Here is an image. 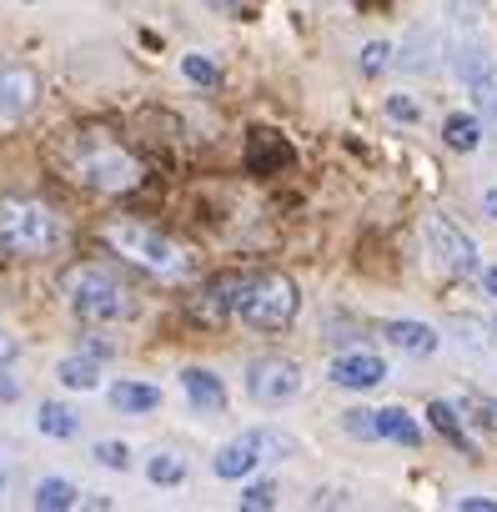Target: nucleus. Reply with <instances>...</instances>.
<instances>
[{"label": "nucleus", "mask_w": 497, "mask_h": 512, "mask_svg": "<svg viewBox=\"0 0 497 512\" xmlns=\"http://www.w3.org/2000/svg\"><path fill=\"white\" fill-rule=\"evenodd\" d=\"M211 297H216V312H231V317H241L246 327H257V332H282L302 312V292L282 272L221 277V282H211Z\"/></svg>", "instance_id": "obj_1"}, {"label": "nucleus", "mask_w": 497, "mask_h": 512, "mask_svg": "<svg viewBox=\"0 0 497 512\" xmlns=\"http://www.w3.org/2000/svg\"><path fill=\"white\" fill-rule=\"evenodd\" d=\"M101 241H106L116 256H126L131 267L151 272V277L176 282V277L191 272V256H186L171 236H161L156 226H141V221H106V226H101Z\"/></svg>", "instance_id": "obj_2"}, {"label": "nucleus", "mask_w": 497, "mask_h": 512, "mask_svg": "<svg viewBox=\"0 0 497 512\" xmlns=\"http://www.w3.org/2000/svg\"><path fill=\"white\" fill-rule=\"evenodd\" d=\"M71 171H76L81 186L106 191V196H121V191H136L141 186V161L126 146L106 141V136H81L76 141V156H71Z\"/></svg>", "instance_id": "obj_3"}, {"label": "nucleus", "mask_w": 497, "mask_h": 512, "mask_svg": "<svg viewBox=\"0 0 497 512\" xmlns=\"http://www.w3.org/2000/svg\"><path fill=\"white\" fill-rule=\"evenodd\" d=\"M56 216L36 196H0V251L11 256H46L56 246Z\"/></svg>", "instance_id": "obj_4"}, {"label": "nucleus", "mask_w": 497, "mask_h": 512, "mask_svg": "<svg viewBox=\"0 0 497 512\" xmlns=\"http://www.w3.org/2000/svg\"><path fill=\"white\" fill-rule=\"evenodd\" d=\"M287 452H297V442L287 432H277V427H246L241 437H231L226 447H216L211 472L226 477V482H241V477H252L257 467H267V462H277Z\"/></svg>", "instance_id": "obj_5"}, {"label": "nucleus", "mask_w": 497, "mask_h": 512, "mask_svg": "<svg viewBox=\"0 0 497 512\" xmlns=\"http://www.w3.org/2000/svg\"><path fill=\"white\" fill-rule=\"evenodd\" d=\"M66 302L81 322H121L131 312V297L116 277L96 272V267H71L66 272Z\"/></svg>", "instance_id": "obj_6"}, {"label": "nucleus", "mask_w": 497, "mask_h": 512, "mask_svg": "<svg viewBox=\"0 0 497 512\" xmlns=\"http://www.w3.org/2000/svg\"><path fill=\"white\" fill-rule=\"evenodd\" d=\"M422 236H427V251L437 256L442 272H452V277H477V246H472V236H467L457 221H447L442 211H432L427 226H422Z\"/></svg>", "instance_id": "obj_7"}, {"label": "nucleus", "mask_w": 497, "mask_h": 512, "mask_svg": "<svg viewBox=\"0 0 497 512\" xmlns=\"http://www.w3.org/2000/svg\"><path fill=\"white\" fill-rule=\"evenodd\" d=\"M302 392V367L287 362V357H262L252 362V372H246V397L262 402V407H282Z\"/></svg>", "instance_id": "obj_8"}, {"label": "nucleus", "mask_w": 497, "mask_h": 512, "mask_svg": "<svg viewBox=\"0 0 497 512\" xmlns=\"http://www.w3.org/2000/svg\"><path fill=\"white\" fill-rule=\"evenodd\" d=\"M327 377H332L337 387H347V392H367V387H382V382H387V362H382L377 352H342V357L327 367Z\"/></svg>", "instance_id": "obj_9"}, {"label": "nucleus", "mask_w": 497, "mask_h": 512, "mask_svg": "<svg viewBox=\"0 0 497 512\" xmlns=\"http://www.w3.org/2000/svg\"><path fill=\"white\" fill-rule=\"evenodd\" d=\"M41 101V76L26 66H6L0 71V121H16Z\"/></svg>", "instance_id": "obj_10"}, {"label": "nucleus", "mask_w": 497, "mask_h": 512, "mask_svg": "<svg viewBox=\"0 0 497 512\" xmlns=\"http://www.w3.org/2000/svg\"><path fill=\"white\" fill-rule=\"evenodd\" d=\"M181 392H186V402L201 417H221L226 412V387H221V377L211 367H186L181 372Z\"/></svg>", "instance_id": "obj_11"}, {"label": "nucleus", "mask_w": 497, "mask_h": 512, "mask_svg": "<svg viewBox=\"0 0 497 512\" xmlns=\"http://www.w3.org/2000/svg\"><path fill=\"white\" fill-rule=\"evenodd\" d=\"M382 337L397 347V352H407V357H432L437 347H442V337H437V327H427V322H382Z\"/></svg>", "instance_id": "obj_12"}, {"label": "nucleus", "mask_w": 497, "mask_h": 512, "mask_svg": "<svg viewBox=\"0 0 497 512\" xmlns=\"http://www.w3.org/2000/svg\"><path fill=\"white\" fill-rule=\"evenodd\" d=\"M106 397H111V407H116L121 417H146V412L161 407V387H151V382H131V377L111 382Z\"/></svg>", "instance_id": "obj_13"}, {"label": "nucleus", "mask_w": 497, "mask_h": 512, "mask_svg": "<svg viewBox=\"0 0 497 512\" xmlns=\"http://www.w3.org/2000/svg\"><path fill=\"white\" fill-rule=\"evenodd\" d=\"M287 161H292V146L282 136H272V131H257L252 146H246V171H252V176H272Z\"/></svg>", "instance_id": "obj_14"}, {"label": "nucleus", "mask_w": 497, "mask_h": 512, "mask_svg": "<svg viewBox=\"0 0 497 512\" xmlns=\"http://www.w3.org/2000/svg\"><path fill=\"white\" fill-rule=\"evenodd\" d=\"M372 417H377V437H382V442H402V447H417V442H422V427L412 422V412L382 407V412H372Z\"/></svg>", "instance_id": "obj_15"}, {"label": "nucleus", "mask_w": 497, "mask_h": 512, "mask_svg": "<svg viewBox=\"0 0 497 512\" xmlns=\"http://www.w3.org/2000/svg\"><path fill=\"white\" fill-rule=\"evenodd\" d=\"M427 417H432V427H437V432L462 452V457H477V442L467 437V427H462V417H457V407H452V402H432V407H427Z\"/></svg>", "instance_id": "obj_16"}, {"label": "nucleus", "mask_w": 497, "mask_h": 512, "mask_svg": "<svg viewBox=\"0 0 497 512\" xmlns=\"http://www.w3.org/2000/svg\"><path fill=\"white\" fill-rule=\"evenodd\" d=\"M467 86H472V101H477V121H482V126L497 136V66L487 61V66H482Z\"/></svg>", "instance_id": "obj_17"}, {"label": "nucleus", "mask_w": 497, "mask_h": 512, "mask_svg": "<svg viewBox=\"0 0 497 512\" xmlns=\"http://www.w3.org/2000/svg\"><path fill=\"white\" fill-rule=\"evenodd\" d=\"M56 377H61L66 392H96V387H101V367H96L91 352H86V357H66V362L56 367Z\"/></svg>", "instance_id": "obj_18"}, {"label": "nucleus", "mask_w": 497, "mask_h": 512, "mask_svg": "<svg viewBox=\"0 0 497 512\" xmlns=\"http://www.w3.org/2000/svg\"><path fill=\"white\" fill-rule=\"evenodd\" d=\"M36 427H41L46 437H56V442H71V437L81 432V417H76L66 402H41V412H36Z\"/></svg>", "instance_id": "obj_19"}, {"label": "nucleus", "mask_w": 497, "mask_h": 512, "mask_svg": "<svg viewBox=\"0 0 497 512\" xmlns=\"http://www.w3.org/2000/svg\"><path fill=\"white\" fill-rule=\"evenodd\" d=\"M31 502H36V512H66V507L81 502V492H76L66 477H41L36 492H31Z\"/></svg>", "instance_id": "obj_20"}, {"label": "nucleus", "mask_w": 497, "mask_h": 512, "mask_svg": "<svg viewBox=\"0 0 497 512\" xmlns=\"http://www.w3.org/2000/svg\"><path fill=\"white\" fill-rule=\"evenodd\" d=\"M442 141L452 151H477L482 146V121L477 116H447L442 121Z\"/></svg>", "instance_id": "obj_21"}, {"label": "nucleus", "mask_w": 497, "mask_h": 512, "mask_svg": "<svg viewBox=\"0 0 497 512\" xmlns=\"http://www.w3.org/2000/svg\"><path fill=\"white\" fill-rule=\"evenodd\" d=\"M146 477H151L156 487H181V482H186V462H181L176 452H156V457L146 462Z\"/></svg>", "instance_id": "obj_22"}, {"label": "nucleus", "mask_w": 497, "mask_h": 512, "mask_svg": "<svg viewBox=\"0 0 497 512\" xmlns=\"http://www.w3.org/2000/svg\"><path fill=\"white\" fill-rule=\"evenodd\" d=\"M181 71H186V81H196V86H216V81H221L216 61H211V56H201V51L181 56Z\"/></svg>", "instance_id": "obj_23"}, {"label": "nucleus", "mask_w": 497, "mask_h": 512, "mask_svg": "<svg viewBox=\"0 0 497 512\" xmlns=\"http://www.w3.org/2000/svg\"><path fill=\"white\" fill-rule=\"evenodd\" d=\"M342 432L357 442H377V417L367 407H352V412H342Z\"/></svg>", "instance_id": "obj_24"}, {"label": "nucleus", "mask_w": 497, "mask_h": 512, "mask_svg": "<svg viewBox=\"0 0 497 512\" xmlns=\"http://www.w3.org/2000/svg\"><path fill=\"white\" fill-rule=\"evenodd\" d=\"M91 457H96L101 467H111V472H126V467H131V447H126V442H96Z\"/></svg>", "instance_id": "obj_25"}, {"label": "nucleus", "mask_w": 497, "mask_h": 512, "mask_svg": "<svg viewBox=\"0 0 497 512\" xmlns=\"http://www.w3.org/2000/svg\"><path fill=\"white\" fill-rule=\"evenodd\" d=\"M357 66H362V76H377V71H387V66H392V46H387V41H367Z\"/></svg>", "instance_id": "obj_26"}, {"label": "nucleus", "mask_w": 497, "mask_h": 512, "mask_svg": "<svg viewBox=\"0 0 497 512\" xmlns=\"http://www.w3.org/2000/svg\"><path fill=\"white\" fill-rule=\"evenodd\" d=\"M462 412H472L477 427L497 432V402H492V397H462Z\"/></svg>", "instance_id": "obj_27"}, {"label": "nucleus", "mask_w": 497, "mask_h": 512, "mask_svg": "<svg viewBox=\"0 0 497 512\" xmlns=\"http://www.w3.org/2000/svg\"><path fill=\"white\" fill-rule=\"evenodd\" d=\"M241 507H252V512L277 507V487H272V482H252V487H241Z\"/></svg>", "instance_id": "obj_28"}, {"label": "nucleus", "mask_w": 497, "mask_h": 512, "mask_svg": "<svg viewBox=\"0 0 497 512\" xmlns=\"http://www.w3.org/2000/svg\"><path fill=\"white\" fill-rule=\"evenodd\" d=\"M452 507H457V512H497V497H477V492H472V497H457Z\"/></svg>", "instance_id": "obj_29"}, {"label": "nucleus", "mask_w": 497, "mask_h": 512, "mask_svg": "<svg viewBox=\"0 0 497 512\" xmlns=\"http://www.w3.org/2000/svg\"><path fill=\"white\" fill-rule=\"evenodd\" d=\"M21 357V342L11 332H0V372H11V362Z\"/></svg>", "instance_id": "obj_30"}, {"label": "nucleus", "mask_w": 497, "mask_h": 512, "mask_svg": "<svg viewBox=\"0 0 497 512\" xmlns=\"http://www.w3.org/2000/svg\"><path fill=\"white\" fill-rule=\"evenodd\" d=\"M387 116H397V121H417V106H412L407 96H392V101H387Z\"/></svg>", "instance_id": "obj_31"}, {"label": "nucleus", "mask_w": 497, "mask_h": 512, "mask_svg": "<svg viewBox=\"0 0 497 512\" xmlns=\"http://www.w3.org/2000/svg\"><path fill=\"white\" fill-rule=\"evenodd\" d=\"M477 277H482V292L497 302V267H477Z\"/></svg>", "instance_id": "obj_32"}, {"label": "nucleus", "mask_w": 497, "mask_h": 512, "mask_svg": "<svg viewBox=\"0 0 497 512\" xmlns=\"http://www.w3.org/2000/svg\"><path fill=\"white\" fill-rule=\"evenodd\" d=\"M452 6H457V21H472V11L482 6V0H452Z\"/></svg>", "instance_id": "obj_33"}, {"label": "nucleus", "mask_w": 497, "mask_h": 512, "mask_svg": "<svg viewBox=\"0 0 497 512\" xmlns=\"http://www.w3.org/2000/svg\"><path fill=\"white\" fill-rule=\"evenodd\" d=\"M482 211H487V216L497 221V191H487V196H482Z\"/></svg>", "instance_id": "obj_34"}, {"label": "nucleus", "mask_w": 497, "mask_h": 512, "mask_svg": "<svg viewBox=\"0 0 497 512\" xmlns=\"http://www.w3.org/2000/svg\"><path fill=\"white\" fill-rule=\"evenodd\" d=\"M0 492H6V467H0Z\"/></svg>", "instance_id": "obj_35"}, {"label": "nucleus", "mask_w": 497, "mask_h": 512, "mask_svg": "<svg viewBox=\"0 0 497 512\" xmlns=\"http://www.w3.org/2000/svg\"><path fill=\"white\" fill-rule=\"evenodd\" d=\"M226 6H231V0H226Z\"/></svg>", "instance_id": "obj_36"}]
</instances>
